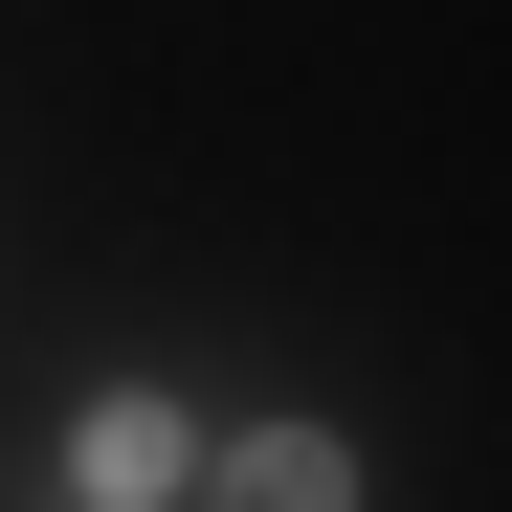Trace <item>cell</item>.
<instances>
[{
    "label": "cell",
    "mask_w": 512,
    "mask_h": 512,
    "mask_svg": "<svg viewBox=\"0 0 512 512\" xmlns=\"http://www.w3.org/2000/svg\"><path fill=\"white\" fill-rule=\"evenodd\" d=\"M223 512H357V468H334L312 423H268V446H223Z\"/></svg>",
    "instance_id": "6da1fadb"
},
{
    "label": "cell",
    "mask_w": 512,
    "mask_h": 512,
    "mask_svg": "<svg viewBox=\"0 0 512 512\" xmlns=\"http://www.w3.org/2000/svg\"><path fill=\"white\" fill-rule=\"evenodd\" d=\"M90 490H112V512L179 490V401H90Z\"/></svg>",
    "instance_id": "7a4b0ae2"
}]
</instances>
